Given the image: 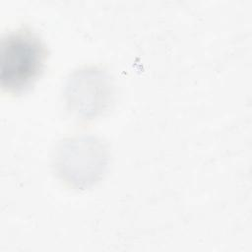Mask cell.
Listing matches in <instances>:
<instances>
[{
	"instance_id": "cell-1",
	"label": "cell",
	"mask_w": 252,
	"mask_h": 252,
	"mask_svg": "<svg viewBox=\"0 0 252 252\" xmlns=\"http://www.w3.org/2000/svg\"><path fill=\"white\" fill-rule=\"evenodd\" d=\"M45 46L32 32L21 29L8 33L1 45V87L16 93L29 87L41 72Z\"/></svg>"
}]
</instances>
